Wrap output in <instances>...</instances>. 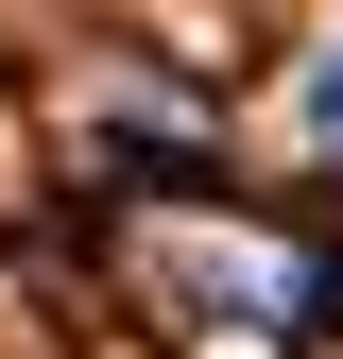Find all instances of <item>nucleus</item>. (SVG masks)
<instances>
[{"mask_svg": "<svg viewBox=\"0 0 343 359\" xmlns=\"http://www.w3.org/2000/svg\"><path fill=\"white\" fill-rule=\"evenodd\" d=\"M309 137H326V154H343V52H326V69H309Z\"/></svg>", "mask_w": 343, "mask_h": 359, "instance_id": "1", "label": "nucleus"}]
</instances>
